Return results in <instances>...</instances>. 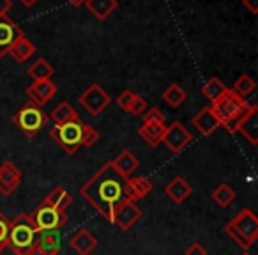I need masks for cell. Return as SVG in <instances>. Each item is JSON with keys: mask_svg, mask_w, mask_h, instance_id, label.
<instances>
[{"mask_svg": "<svg viewBox=\"0 0 258 255\" xmlns=\"http://www.w3.org/2000/svg\"><path fill=\"white\" fill-rule=\"evenodd\" d=\"M125 183H127V179L122 177L120 174L113 169L111 162H108L80 188V195H82L104 220L111 222V213H113V209L124 200Z\"/></svg>", "mask_w": 258, "mask_h": 255, "instance_id": "1", "label": "cell"}, {"mask_svg": "<svg viewBox=\"0 0 258 255\" xmlns=\"http://www.w3.org/2000/svg\"><path fill=\"white\" fill-rule=\"evenodd\" d=\"M37 230L34 229L32 220L25 213H20L13 220H9V237L8 246L15 251V255H36Z\"/></svg>", "mask_w": 258, "mask_h": 255, "instance_id": "2", "label": "cell"}, {"mask_svg": "<svg viewBox=\"0 0 258 255\" xmlns=\"http://www.w3.org/2000/svg\"><path fill=\"white\" fill-rule=\"evenodd\" d=\"M247 107H249V103H247L246 97L239 96L232 89H226V92L218 101H214L211 105L212 112L219 119L223 128H226L228 133H235L237 121L242 117V114L246 112Z\"/></svg>", "mask_w": 258, "mask_h": 255, "instance_id": "3", "label": "cell"}, {"mask_svg": "<svg viewBox=\"0 0 258 255\" xmlns=\"http://www.w3.org/2000/svg\"><path fill=\"white\" fill-rule=\"evenodd\" d=\"M225 232L239 244L247 250L258 239V218L251 209H240L232 220L225 225Z\"/></svg>", "mask_w": 258, "mask_h": 255, "instance_id": "4", "label": "cell"}, {"mask_svg": "<svg viewBox=\"0 0 258 255\" xmlns=\"http://www.w3.org/2000/svg\"><path fill=\"white\" fill-rule=\"evenodd\" d=\"M13 122L16 124L22 133H25L29 138H34L48 122L46 114L43 112V108L34 105L32 101H27L15 115H13Z\"/></svg>", "mask_w": 258, "mask_h": 255, "instance_id": "5", "label": "cell"}, {"mask_svg": "<svg viewBox=\"0 0 258 255\" xmlns=\"http://www.w3.org/2000/svg\"><path fill=\"white\" fill-rule=\"evenodd\" d=\"M50 137L53 138V142L58 147L64 149L68 155H75L82 145V137H83V122L80 119L66 124L55 126L50 130Z\"/></svg>", "mask_w": 258, "mask_h": 255, "instance_id": "6", "label": "cell"}, {"mask_svg": "<svg viewBox=\"0 0 258 255\" xmlns=\"http://www.w3.org/2000/svg\"><path fill=\"white\" fill-rule=\"evenodd\" d=\"M32 220V225L37 232H46V230H58L68 223V215L66 211H58L50 206L39 204L32 211V215H29Z\"/></svg>", "mask_w": 258, "mask_h": 255, "instance_id": "7", "label": "cell"}, {"mask_svg": "<svg viewBox=\"0 0 258 255\" xmlns=\"http://www.w3.org/2000/svg\"><path fill=\"white\" fill-rule=\"evenodd\" d=\"M78 101L87 114L92 115V117H97V115H101L108 108V105L111 103V97L106 90H103L101 85L92 83V85H89V89L80 96Z\"/></svg>", "mask_w": 258, "mask_h": 255, "instance_id": "8", "label": "cell"}, {"mask_svg": "<svg viewBox=\"0 0 258 255\" xmlns=\"http://www.w3.org/2000/svg\"><path fill=\"white\" fill-rule=\"evenodd\" d=\"M161 142L166 144V147H168L172 152L179 155V152H182L184 149L193 142V135H191V131L187 130L182 122L173 121L170 126H166Z\"/></svg>", "mask_w": 258, "mask_h": 255, "instance_id": "9", "label": "cell"}, {"mask_svg": "<svg viewBox=\"0 0 258 255\" xmlns=\"http://www.w3.org/2000/svg\"><path fill=\"white\" fill-rule=\"evenodd\" d=\"M140 218H142L140 208L135 202L125 200V198L111 213V223H115L120 230H129L131 227H135V223Z\"/></svg>", "mask_w": 258, "mask_h": 255, "instance_id": "10", "label": "cell"}, {"mask_svg": "<svg viewBox=\"0 0 258 255\" xmlns=\"http://www.w3.org/2000/svg\"><path fill=\"white\" fill-rule=\"evenodd\" d=\"M235 133H240L249 144H258V107L256 105H249L242 117L237 121L235 124Z\"/></svg>", "mask_w": 258, "mask_h": 255, "instance_id": "11", "label": "cell"}, {"mask_svg": "<svg viewBox=\"0 0 258 255\" xmlns=\"http://www.w3.org/2000/svg\"><path fill=\"white\" fill-rule=\"evenodd\" d=\"M22 184V170L13 162H4L0 165V193L9 197Z\"/></svg>", "mask_w": 258, "mask_h": 255, "instance_id": "12", "label": "cell"}, {"mask_svg": "<svg viewBox=\"0 0 258 255\" xmlns=\"http://www.w3.org/2000/svg\"><path fill=\"white\" fill-rule=\"evenodd\" d=\"M55 94H57V85L51 80H37V82H32L27 87L29 101H32L37 107L46 105Z\"/></svg>", "mask_w": 258, "mask_h": 255, "instance_id": "13", "label": "cell"}, {"mask_svg": "<svg viewBox=\"0 0 258 255\" xmlns=\"http://www.w3.org/2000/svg\"><path fill=\"white\" fill-rule=\"evenodd\" d=\"M151 191H152L151 179H147L145 176L129 177L124 186V198L125 200L137 202V200H140V198L147 197Z\"/></svg>", "mask_w": 258, "mask_h": 255, "instance_id": "14", "label": "cell"}, {"mask_svg": "<svg viewBox=\"0 0 258 255\" xmlns=\"http://www.w3.org/2000/svg\"><path fill=\"white\" fill-rule=\"evenodd\" d=\"M25 36L23 30L9 18L8 13L4 15H0V50L2 52H8V48L15 43L18 37Z\"/></svg>", "mask_w": 258, "mask_h": 255, "instance_id": "15", "label": "cell"}, {"mask_svg": "<svg viewBox=\"0 0 258 255\" xmlns=\"http://www.w3.org/2000/svg\"><path fill=\"white\" fill-rule=\"evenodd\" d=\"M193 126L200 131L202 137H211L218 128H221V122L211 107H205L193 117Z\"/></svg>", "mask_w": 258, "mask_h": 255, "instance_id": "16", "label": "cell"}, {"mask_svg": "<svg viewBox=\"0 0 258 255\" xmlns=\"http://www.w3.org/2000/svg\"><path fill=\"white\" fill-rule=\"evenodd\" d=\"M165 193L173 204H182V202L193 193V186H191L182 176H177L165 186Z\"/></svg>", "mask_w": 258, "mask_h": 255, "instance_id": "17", "label": "cell"}, {"mask_svg": "<svg viewBox=\"0 0 258 255\" xmlns=\"http://www.w3.org/2000/svg\"><path fill=\"white\" fill-rule=\"evenodd\" d=\"M165 130H166L165 122L144 121L140 128H138V135H140V138H144L151 147H158L163 140Z\"/></svg>", "mask_w": 258, "mask_h": 255, "instance_id": "18", "label": "cell"}, {"mask_svg": "<svg viewBox=\"0 0 258 255\" xmlns=\"http://www.w3.org/2000/svg\"><path fill=\"white\" fill-rule=\"evenodd\" d=\"M36 253L39 255H58L60 253V236L57 230H46L37 234Z\"/></svg>", "mask_w": 258, "mask_h": 255, "instance_id": "19", "label": "cell"}, {"mask_svg": "<svg viewBox=\"0 0 258 255\" xmlns=\"http://www.w3.org/2000/svg\"><path fill=\"white\" fill-rule=\"evenodd\" d=\"M69 244H71V248L78 255H90L94 248L97 246V239H96V236L90 232V230L80 229L75 236H71Z\"/></svg>", "mask_w": 258, "mask_h": 255, "instance_id": "20", "label": "cell"}, {"mask_svg": "<svg viewBox=\"0 0 258 255\" xmlns=\"http://www.w3.org/2000/svg\"><path fill=\"white\" fill-rule=\"evenodd\" d=\"M6 54L11 55V57L15 59V62L23 64V62H27L34 54H36V44H34L30 39H27L25 36H22L8 48V52H6Z\"/></svg>", "mask_w": 258, "mask_h": 255, "instance_id": "21", "label": "cell"}, {"mask_svg": "<svg viewBox=\"0 0 258 255\" xmlns=\"http://www.w3.org/2000/svg\"><path fill=\"white\" fill-rule=\"evenodd\" d=\"M111 165H113V169L117 170L122 177L129 179V177L133 176L135 170L140 167V162H138V158L131 151H122L120 155L111 162Z\"/></svg>", "mask_w": 258, "mask_h": 255, "instance_id": "22", "label": "cell"}, {"mask_svg": "<svg viewBox=\"0 0 258 255\" xmlns=\"http://www.w3.org/2000/svg\"><path fill=\"white\" fill-rule=\"evenodd\" d=\"M73 197L69 195V191L66 190L64 186H55L50 193L44 197V200L41 204L44 206H50L53 209H58V211H66V209L71 206Z\"/></svg>", "mask_w": 258, "mask_h": 255, "instance_id": "23", "label": "cell"}, {"mask_svg": "<svg viewBox=\"0 0 258 255\" xmlns=\"http://www.w3.org/2000/svg\"><path fill=\"white\" fill-rule=\"evenodd\" d=\"M85 8L90 11V15H94L99 22H103L118 8V2L117 0H87Z\"/></svg>", "mask_w": 258, "mask_h": 255, "instance_id": "24", "label": "cell"}, {"mask_svg": "<svg viewBox=\"0 0 258 255\" xmlns=\"http://www.w3.org/2000/svg\"><path fill=\"white\" fill-rule=\"evenodd\" d=\"M50 117H51V121L55 122V126H60V124H66V122L76 121V119H80V115L68 101H62L60 105H57V107L53 108Z\"/></svg>", "mask_w": 258, "mask_h": 255, "instance_id": "25", "label": "cell"}, {"mask_svg": "<svg viewBox=\"0 0 258 255\" xmlns=\"http://www.w3.org/2000/svg\"><path fill=\"white\" fill-rule=\"evenodd\" d=\"M27 73H29V76L34 82H37V80H51L55 69L46 59H37V61L27 69Z\"/></svg>", "mask_w": 258, "mask_h": 255, "instance_id": "26", "label": "cell"}, {"mask_svg": "<svg viewBox=\"0 0 258 255\" xmlns=\"http://www.w3.org/2000/svg\"><path fill=\"white\" fill-rule=\"evenodd\" d=\"M226 89H228V87H226L221 80L216 78V76H212V78H209L207 82L204 83V87H202V94H204L211 103H214V101H218L219 97L226 92Z\"/></svg>", "mask_w": 258, "mask_h": 255, "instance_id": "27", "label": "cell"}, {"mask_svg": "<svg viewBox=\"0 0 258 255\" xmlns=\"http://www.w3.org/2000/svg\"><path fill=\"white\" fill-rule=\"evenodd\" d=\"M163 101H165L168 107L172 108H179L180 105L186 101V90L179 85V83H172L165 89L163 92Z\"/></svg>", "mask_w": 258, "mask_h": 255, "instance_id": "28", "label": "cell"}, {"mask_svg": "<svg viewBox=\"0 0 258 255\" xmlns=\"http://www.w3.org/2000/svg\"><path fill=\"white\" fill-rule=\"evenodd\" d=\"M212 200H214L219 208H228V206L235 200V191L230 188V184H219V186L212 191Z\"/></svg>", "mask_w": 258, "mask_h": 255, "instance_id": "29", "label": "cell"}, {"mask_svg": "<svg viewBox=\"0 0 258 255\" xmlns=\"http://www.w3.org/2000/svg\"><path fill=\"white\" fill-rule=\"evenodd\" d=\"M254 87H256V83H254V80L251 78L249 75H240L239 78L235 80V83H233L232 90L239 94V96L246 97V96H249V94L253 92Z\"/></svg>", "mask_w": 258, "mask_h": 255, "instance_id": "30", "label": "cell"}, {"mask_svg": "<svg viewBox=\"0 0 258 255\" xmlns=\"http://www.w3.org/2000/svg\"><path fill=\"white\" fill-rule=\"evenodd\" d=\"M97 140H99V133L96 131V128L83 122V137H82V145H83V147H92Z\"/></svg>", "mask_w": 258, "mask_h": 255, "instance_id": "31", "label": "cell"}, {"mask_svg": "<svg viewBox=\"0 0 258 255\" xmlns=\"http://www.w3.org/2000/svg\"><path fill=\"white\" fill-rule=\"evenodd\" d=\"M147 108H149L147 99H145V97H142L140 94H137V96H135V99H133V103H131V107H129L127 114L142 115V114H145V110H147Z\"/></svg>", "mask_w": 258, "mask_h": 255, "instance_id": "32", "label": "cell"}, {"mask_svg": "<svg viewBox=\"0 0 258 255\" xmlns=\"http://www.w3.org/2000/svg\"><path fill=\"white\" fill-rule=\"evenodd\" d=\"M8 237H9V220L0 213V248H8Z\"/></svg>", "mask_w": 258, "mask_h": 255, "instance_id": "33", "label": "cell"}, {"mask_svg": "<svg viewBox=\"0 0 258 255\" xmlns=\"http://www.w3.org/2000/svg\"><path fill=\"white\" fill-rule=\"evenodd\" d=\"M135 96H137V92H133V90H124V92H120V96L117 97V105L122 108L124 112H127L129 110V107H131V103H133V99H135Z\"/></svg>", "mask_w": 258, "mask_h": 255, "instance_id": "34", "label": "cell"}, {"mask_svg": "<svg viewBox=\"0 0 258 255\" xmlns=\"http://www.w3.org/2000/svg\"><path fill=\"white\" fill-rule=\"evenodd\" d=\"M144 121L165 122V121H166V117H165V114H163V112L159 110V108L152 107V108H149V110H145V117H144Z\"/></svg>", "mask_w": 258, "mask_h": 255, "instance_id": "35", "label": "cell"}, {"mask_svg": "<svg viewBox=\"0 0 258 255\" xmlns=\"http://www.w3.org/2000/svg\"><path fill=\"white\" fill-rule=\"evenodd\" d=\"M186 255H207V250H205L200 243H193V244L187 246Z\"/></svg>", "mask_w": 258, "mask_h": 255, "instance_id": "36", "label": "cell"}, {"mask_svg": "<svg viewBox=\"0 0 258 255\" xmlns=\"http://www.w3.org/2000/svg\"><path fill=\"white\" fill-rule=\"evenodd\" d=\"M242 6L251 15H256L258 13V0H242Z\"/></svg>", "mask_w": 258, "mask_h": 255, "instance_id": "37", "label": "cell"}, {"mask_svg": "<svg viewBox=\"0 0 258 255\" xmlns=\"http://www.w3.org/2000/svg\"><path fill=\"white\" fill-rule=\"evenodd\" d=\"M11 9V0H0V15H4Z\"/></svg>", "mask_w": 258, "mask_h": 255, "instance_id": "38", "label": "cell"}, {"mask_svg": "<svg viewBox=\"0 0 258 255\" xmlns=\"http://www.w3.org/2000/svg\"><path fill=\"white\" fill-rule=\"evenodd\" d=\"M68 2L71 6H75V8H82V6H85L87 0H68Z\"/></svg>", "mask_w": 258, "mask_h": 255, "instance_id": "39", "label": "cell"}, {"mask_svg": "<svg viewBox=\"0 0 258 255\" xmlns=\"http://www.w3.org/2000/svg\"><path fill=\"white\" fill-rule=\"evenodd\" d=\"M20 2H22L23 6H27V8H32V6L36 4L37 0H20Z\"/></svg>", "mask_w": 258, "mask_h": 255, "instance_id": "40", "label": "cell"}, {"mask_svg": "<svg viewBox=\"0 0 258 255\" xmlns=\"http://www.w3.org/2000/svg\"><path fill=\"white\" fill-rule=\"evenodd\" d=\"M4 55H6V52H2V50H0V59L4 57Z\"/></svg>", "mask_w": 258, "mask_h": 255, "instance_id": "41", "label": "cell"}, {"mask_svg": "<svg viewBox=\"0 0 258 255\" xmlns=\"http://www.w3.org/2000/svg\"><path fill=\"white\" fill-rule=\"evenodd\" d=\"M242 255H249V253H246V251H244V253H242Z\"/></svg>", "mask_w": 258, "mask_h": 255, "instance_id": "42", "label": "cell"}, {"mask_svg": "<svg viewBox=\"0 0 258 255\" xmlns=\"http://www.w3.org/2000/svg\"><path fill=\"white\" fill-rule=\"evenodd\" d=\"M2 251H4V250H2V248H0V253H2Z\"/></svg>", "mask_w": 258, "mask_h": 255, "instance_id": "43", "label": "cell"}, {"mask_svg": "<svg viewBox=\"0 0 258 255\" xmlns=\"http://www.w3.org/2000/svg\"><path fill=\"white\" fill-rule=\"evenodd\" d=\"M90 255H92V253H90Z\"/></svg>", "mask_w": 258, "mask_h": 255, "instance_id": "44", "label": "cell"}]
</instances>
